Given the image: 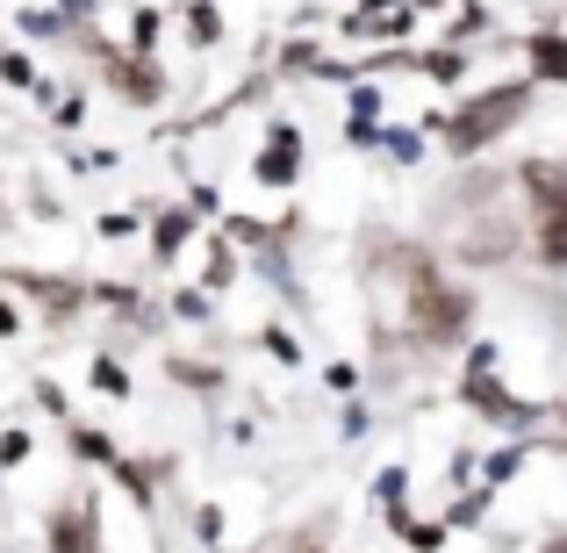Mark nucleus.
I'll return each mask as SVG.
<instances>
[{
	"label": "nucleus",
	"instance_id": "3",
	"mask_svg": "<svg viewBox=\"0 0 567 553\" xmlns=\"http://www.w3.org/2000/svg\"><path fill=\"white\" fill-rule=\"evenodd\" d=\"M51 553H94V511H86V503L51 525Z\"/></svg>",
	"mask_w": 567,
	"mask_h": 553
},
{
	"label": "nucleus",
	"instance_id": "6",
	"mask_svg": "<svg viewBox=\"0 0 567 553\" xmlns=\"http://www.w3.org/2000/svg\"><path fill=\"white\" fill-rule=\"evenodd\" d=\"M532 65H539L546 80H567V43L560 37H539V43H532Z\"/></svg>",
	"mask_w": 567,
	"mask_h": 553
},
{
	"label": "nucleus",
	"instance_id": "4",
	"mask_svg": "<svg viewBox=\"0 0 567 553\" xmlns=\"http://www.w3.org/2000/svg\"><path fill=\"white\" fill-rule=\"evenodd\" d=\"M295 166H302V152H295V130H280L274 152L259 158V181H295Z\"/></svg>",
	"mask_w": 567,
	"mask_h": 553
},
{
	"label": "nucleus",
	"instance_id": "2",
	"mask_svg": "<svg viewBox=\"0 0 567 553\" xmlns=\"http://www.w3.org/2000/svg\"><path fill=\"white\" fill-rule=\"evenodd\" d=\"M410 309H416V331H424V338H460V317H467V303L445 295L439 274H431L416 252H410Z\"/></svg>",
	"mask_w": 567,
	"mask_h": 553
},
{
	"label": "nucleus",
	"instance_id": "5",
	"mask_svg": "<svg viewBox=\"0 0 567 553\" xmlns=\"http://www.w3.org/2000/svg\"><path fill=\"white\" fill-rule=\"evenodd\" d=\"M539 252H546V259H554V266H567V202H554V208H546V231H539Z\"/></svg>",
	"mask_w": 567,
	"mask_h": 553
},
{
	"label": "nucleus",
	"instance_id": "8",
	"mask_svg": "<svg viewBox=\"0 0 567 553\" xmlns=\"http://www.w3.org/2000/svg\"><path fill=\"white\" fill-rule=\"evenodd\" d=\"M546 553H567V540H554V546H546Z\"/></svg>",
	"mask_w": 567,
	"mask_h": 553
},
{
	"label": "nucleus",
	"instance_id": "9",
	"mask_svg": "<svg viewBox=\"0 0 567 553\" xmlns=\"http://www.w3.org/2000/svg\"><path fill=\"white\" fill-rule=\"evenodd\" d=\"M309 553H323V546H309Z\"/></svg>",
	"mask_w": 567,
	"mask_h": 553
},
{
	"label": "nucleus",
	"instance_id": "7",
	"mask_svg": "<svg viewBox=\"0 0 567 553\" xmlns=\"http://www.w3.org/2000/svg\"><path fill=\"white\" fill-rule=\"evenodd\" d=\"M367 29V37H395V29H410V8H402V14H374V22H360Z\"/></svg>",
	"mask_w": 567,
	"mask_h": 553
},
{
	"label": "nucleus",
	"instance_id": "1",
	"mask_svg": "<svg viewBox=\"0 0 567 553\" xmlns=\"http://www.w3.org/2000/svg\"><path fill=\"white\" fill-rule=\"evenodd\" d=\"M525 115V86H496V94L467 101V109L445 123V137H453V152H482L488 137H503V130Z\"/></svg>",
	"mask_w": 567,
	"mask_h": 553
}]
</instances>
